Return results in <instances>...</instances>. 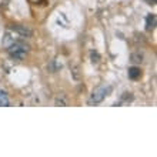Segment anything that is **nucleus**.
Wrapping results in <instances>:
<instances>
[{
  "instance_id": "2",
  "label": "nucleus",
  "mask_w": 157,
  "mask_h": 157,
  "mask_svg": "<svg viewBox=\"0 0 157 157\" xmlns=\"http://www.w3.org/2000/svg\"><path fill=\"white\" fill-rule=\"evenodd\" d=\"M26 52H27V46H25L23 43H20V41H13V44L9 47L10 56L14 59H19V60H21V59L25 57Z\"/></svg>"
},
{
  "instance_id": "10",
  "label": "nucleus",
  "mask_w": 157,
  "mask_h": 157,
  "mask_svg": "<svg viewBox=\"0 0 157 157\" xmlns=\"http://www.w3.org/2000/svg\"><path fill=\"white\" fill-rule=\"evenodd\" d=\"M0 106H9V99L7 96H6V93H0Z\"/></svg>"
},
{
  "instance_id": "7",
  "label": "nucleus",
  "mask_w": 157,
  "mask_h": 157,
  "mask_svg": "<svg viewBox=\"0 0 157 157\" xmlns=\"http://www.w3.org/2000/svg\"><path fill=\"white\" fill-rule=\"evenodd\" d=\"M54 103H56V106H67L66 96H64V94H60L57 99H56V101H54Z\"/></svg>"
},
{
  "instance_id": "9",
  "label": "nucleus",
  "mask_w": 157,
  "mask_h": 157,
  "mask_svg": "<svg viewBox=\"0 0 157 157\" xmlns=\"http://www.w3.org/2000/svg\"><path fill=\"white\" fill-rule=\"evenodd\" d=\"M90 60H91V63L97 64V63L100 62V54L97 53V52H91L90 53Z\"/></svg>"
},
{
  "instance_id": "5",
  "label": "nucleus",
  "mask_w": 157,
  "mask_h": 157,
  "mask_svg": "<svg viewBox=\"0 0 157 157\" xmlns=\"http://www.w3.org/2000/svg\"><path fill=\"white\" fill-rule=\"evenodd\" d=\"M141 76V70L139 67H132V69H128V77L133 78V80H136Z\"/></svg>"
},
{
  "instance_id": "8",
  "label": "nucleus",
  "mask_w": 157,
  "mask_h": 157,
  "mask_svg": "<svg viewBox=\"0 0 157 157\" xmlns=\"http://www.w3.org/2000/svg\"><path fill=\"white\" fill-rule=\"evenodd\" d=\"M130 59H132L133 63H141V62H143V54H140V53H133L132 56H130Z\"/></svg>"
},
{
  "instance_id": "4",
  "label": "nucleus",
  "mask_w": 157,
  "mask_h": 157,
  "mask_svg": "<svg viewBox=\"0 0 157 157\" xmlns=\"http://www.w3.org/2000/svg\"><path fill=\"white\" fill-rule=\"evenodd\" d=\"M70 73H71V77L75 78L76 82H80V78H82V71H80V66L73 63L70 66Z\"/></svg>"
},
{
  "instance_id": "1",
  "label": "nucleus",
  "mask_w": 157,
  "mask_h": 157,
  "mask_svg": "<svg viewBox=\"0 0 157 157\" xmlns=\"http://www.w3.org/2000/svg\"><path fill=\"white\" fill-rule=\"evenodd\" d=\"M112 91V87L107 86V87H99L97 90H94L91 93L90 96V100H89V103L90 104H97V103H101L104 100L106 96H109V93Z\"/></svg>"
},
{
  "instance_id": "11",
  "label": "nucleus",
  "mask_w": 157,
  "mask_h": 157,
  "mask_svg": "<svg viewBox=\"0 0 157 157\" xmlns=\"http://www.w3.org/2000/svg\"><path fill=\"white\" fill-rule=\"evenodd\" d=\"M123 100H133V96H132V93H124V96H123Z\"/></svg>"
},
{
  "instance_id": "12",
  "label": "nucleus",
  "mask_w": 157,
  "mask_h": 157,
  "mask_svg": "<svg viewBox=\"0 0 157 157\" xmlns=\"http://www.w3.org/2000/svg\"><path fill=\"white\" fill-rule=\"evenodd\" d=\"M146 2H147V4H151V6H154L157 3V0H146Z\"/></svg>"
},
{
  "instance_id": "3",
  "label": "nucleus",
  "mask_w": 157,
  "mask_h": 157,
  "mask_svg": "<svg viewBox=\"0 0 157 157\" xmlns=\"http://www.w3.org/2000/svg\"><path fill=\"white\" fill-rule=\"evenodd\" d=\"M10 30H13L14 33L20 34L21 37H32L33 36V32L29 29V27H26V26H20V25H10L9 26Z\"/></svg>"
},
{
  "instance_id": "6",
  "label": "nucleus",
  "mask_w": 157,
  "mask_h": 157,
  "mask_svg": "<svg viewBox=\"0 0 157 157\" xmlns=\"http://www.w3.org/2000/svg\"><path fill=\"white\" fill-rule=\"evenodd\" d=\"M154 26H156V16L149 14L147 16V23H146V30H153Z\"/></svg>"
}]
</instances>
